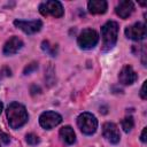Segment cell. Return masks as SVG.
I'll list each match as a JSON object with an SVG mask.
<instances>
[{
  "label": "cell",
  "instance_id": "7a4b0ae2",
  "mask_svg": "<svg viewBox=\"0 0 147 147\" xmlns=\"http://www.w3.org/2000/svg\"><path fill=\"white\" fill-rule=\"evenodd\" d=\"M101 36H102V52H109L114 48V46L117 42L118 37V24L115 21H108L106 22L101 28Z\"/></svg>",
  "mask_w": 147,
  "mask_h": 147
},
{
  "label": "cell",
  "instance_id": "52a82bcc",
  "mask_svg": "<svg viewBox=\"0 0 147 147\" xmlns=\"http://www.w3.org/2000/svg\"><path fill=\"white\" fill-rule=\"evenodd\" d=\"M125 36L134 41H140L146 37V25L141 22H137L133 25L125 28Z\"/></svg>",
  "mask_w": 147,
  "mask_h": 147
},
{
  "label": "cell",
  "instance_id": "d6986e66",
  "mask_svg": "<svg viewBox=\"0 0 147 147\" xmlns=\"http://www.w3.org/2000/svg\"><path fill=\"white\" fill-rule=\"evenodd\" d=\"M0 139L5 142V144H8L9 142V140H10V138H9V136L7 134V133H5L1 129H0Z\"/></svg>",
  "mask_w": 147,
  "mask_h": 147
},
{
  "label": "cell",
  "instance_id": "ffe728a7",
  "mask_svg": "<svg viewBox=\"0 0 147 147\" xmlns=\"http://www.w3.org/2000/svg\"><path fill=\"white\" fill-rule=\"evenodd\" d=\"M146 83L147 82H144V84H142V86H141V90H140V96H141V99H147V92H146Z\"/></svg>",
  "mask_w": 147,
  "mask_h": 147
},
{
  "label": "cell",
  "instance_id": "8992f818",
  "mask_svg": "<svg viewBox=\"0 0 147 147\" xmlns=\"http://www.w3.org/2000/svg\"><path fill=\"white\" fill-rule=\"evenodd\" d=\"M62 122V116L55 111H45L39 117V123L41 127L46 130H51L59 125Z\"/></svg>",
  "mask_w": 147,
  "mask_h": 147
},
{
  "label": "cell",
  "instance_id": "9a60e30c",
  "mask_svg": "<svg viewBox=\"0 0 147 147\" xmlns=\"http://www.w3.org/2000/svg\"><path fill=\"white\" fill-rule=\"evenodd\" d=\"M41 49L51 56H56V54H57V47L55 45H51L49 41H47V40H44L41 42Z\"/></svg>",
  "mask_w": 147,
  "mask_h": 147
},
{
  "label": "cell",
  "instance_id": "9c48e42d",
  "mask_svg": "<svg viewBox=\"0 0 147 147\" xmlns=\"http://www.w3.org/2000/svg\"><path fill=\"white\" fill-rule=\"evenodd\" d=\"M102 134L110 144H118L121 140V133L115 123L107 122L102 126Z\"/></svg>",
  "mask_w": 147,
  "mask_h": 147
},
{
  "label": "cell",
  "instance_id": "7c38bea8",
  "mask_svg": "<svg viewBox=\"0 0 147 147\" xmlns=\"http://www.w3.org/2000/svg\"><path fill=\"white\" fill-rule=\"evenodd\" d=\"M134 10V5L132 1H129V0H123V1H119V3L116 6V14L123 18V20H126Z\"/></svg>",
  "mask_w": 147,
  "mask_h": 147
},
{
  "label": "cell",
  "instance_id": "e0dca14e",
  "mask_svg": "<svg viewBox=\"0 0 147 147\" xmlns=\"http://www.w3.org/2000/svg\"><path fill=\"white\" fill-rule=\"evenodd\" d=\"M25 140L29 145H37L39 142V138L33 133H28L25 136Z\"/></svg>",
  "mask_w": 147,
  "mask_h": 147
},
{
  "label": "cell",
  "instance_id": "5b68a950",
  "mask_svg": "<svg viewBox=\"0 0 147 147\" xmlns=\"http://www.w3.org/2000/svg\"><path fill=\"white\" fill-rule=\"evenodd\" d=\"M39 11L42 16L52 15L55 18L62 17L63 14H64V9H63L62 3L60 1H55V0H49V1L41 2L39 5Z\"/></svg>",
  "mask_w": 147,
  "mask_h": 147
},
{
  "label": "cell",
  "instance_id": "277c9868",
  "mask_svg": "<svg viewBox=\"0 0 147 147\" xmlns=\"http://www.w3.org/2000/svg\"><path fill=\"white\" fill-rule=\"evenodd\" d=\"M99 41V34L95 30L93 29H85L83 30L78 38H77V44L82 49H92L96 46Z\"/></svg>",
  "mask_w": 147,
  "mask_h": 147
},
{
  "label": "cell",
  "instance_id": "6da1fadb",
  "mask_svg": "<svg viewBox=\"0 0 147 147\" xmlns=\"http://www.w3.org/2000/svg\"><path fill=\"white\" fill-rule=\"evenodd\" d=\"M7 119L9 126L14 130L22 127L29 119L25 107L18 102H11L7 108Z\"/></svg>",
  "mask_w": 147,
  "mask_h": 147
},
{
  "label": "cell",
  "instance_id": "ac0fdd59",
  "mask_svg": "<svg viewBox=\"0 0 147 147\" xmlns=\"http://www.w3.org/2000/svg\"><path fill=\"white\" fill-rule=\"evenodd\" d=\"M37 68H38V63H36V62H32V63L28 64V65L25 67V69H24V75H28V74H30L31 71L36 70Z\"/></svg>",
  "mask_w": 147,
  "mask_h": 147
},
{
  "label": "cell",
  "instance_id": "8fae6325",
  "mask_svg": "<svg viewBox=\"0 0 147 147\" xmlns=\"http://www.w3.org/2000/svg\"><path fill=\"white\" fill-rule=\"evenodd\" d=\"M23 47V41L22 39H20L18 37L14 36L11 37L9 40H7V42L3 46V54L5 55H13L16 54L21 48Z\"/></svg>",
  "mask_w": 147,
  "mask_h": 147
},
{
  "label": "cell",
  "instance_id": "44dd1931",
  "mask_svg": "<svg viewBox=\"0 0 147 147\" xmlns=\"http://www.w3.org/2000/svg\"><path fill=\"white\" fill-rule=\"evenodd\" d=\"M146 133H147V127H144V130H142V132H141V136H140V139H141L142 142H146V141H147Z\"/></svg>",
  "mask_w": 147,
  "mask_h": 147
},
{
  "label": "cell",
  "instance_id": "4fadbf2b",
  "mask_svg": "<svg viewBox=\"0 0 147 147\" xmlns=\"http://www.w3.org/2000/svg\"><path fill=\"white\" fill-rule=\"evenodd\" d=\"M107 1L105 0H91L87 3V9L91 14L93 15H99V14H105L107 11Z\"/></svg>",
  "mask_w": 147,
  "mask_h": 147
},
{
  "label": "cell",
  "instance_id": "7402d4cb",
  "mask_svg": "<svg viewBox=\"0 0 147 147\" xmlns=\"http://www.w3.org/2000/svg\"><path fill=\"white\" fill-rule=\"evenodd\" d=\"M2 108H3V105H2V102L0 101V114H1V111H2Z\"/></svg>",
  "mask_w": 147,
  "mask_h": 147
},
{
  "label": "cell",
  "instance_id": "ba28073f",
  "mask_svg": "<svg viewBox=\"0 0 147 147\" xmlns=\"http://www.w3.org/2000/svg\"><path fill=\"white\" fill-rule=\"evenodd\" d=\"M14 25L18 29H21L23 32L26 34H33L42 28V22L40 20H34V21H22V20H15Z\"/></svg>",
  "mask_w": 147,
  "mask_h": 147
},
{
  "label": "cell",
  "instance_id": "2e32d148",
  "mask_svg": "<svg viewBox=\"0 0 147 147\" xmlns=\"http://www.w3.org/2000/svg\"><path fill=\"white\" fill-rule=\"evenodd\" d=\"M121 125H122V129L124 130V132H126V133L130 132L133 129V126H134L133 117L132 116H127V117L123 118L122 122H121Z\"/></svg>",
  "mask_w": 147,
  "mask_h": 147
},
{
  "label": "cell",
  "instance_id": "5bb4252c",
  "mask_svg": "<svg viewBox=\"0 0 147 147\" xmlns=\"http://www.w3.org/2000/svg\"><path fill=\"white\" fill-rule=\"evenodd\" d=\"M60 137L67 145H72L76 141V134L74 132V129L69 125H65L60 129Z\"/></svg>",
  "mask_w": 147,
  "mask_h": 147
},
{
  "label": "cell",
  "instance_id": "30bf717a",
  "mask_svg": "<svg viewBox=\"0 0 147 147\" xmlns=\"http://www.w3.org/2000/svg\"><path fill=\"white\" fill-rule=\"evenodd\" d=\"M138 78L137 72L131 65H124L118 74V80L122 85H132Z\"/></svg>",
  "mask_w": 147,
  "mask_h": 147
},
{
  "label": "cell",
  "instance_id": "3957f363",
  "mask_svg": "<svg viewBox=\"0 0 147 147\" xmlns=\"http://www.w3.org/2000/svg\"><path fill=\"white\" fill-rule=\"evenodd\" d=\"M77 125L84 134L91 136L95 133L98 129V119L91 113H82L77 117Z\"/></svg>",
  "mask_w": 147,
  "mask_h": 147
}]
</instances>
